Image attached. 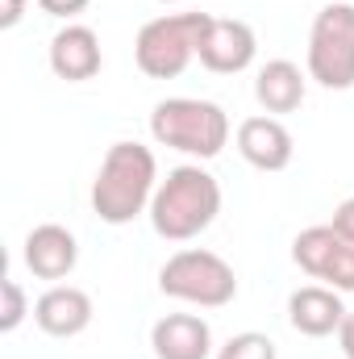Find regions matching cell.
Wrapping results in <instances>:
<instances>
[{
	"instance_id": "obj_22",
	"label": "cell",
	"mask_w": 354,
	"mask_h": 359,
	"mask_svg": "<svg viewBox=\"0 0 354 359\" xmlns=\"http://www.w3.org/2000/svg\"><path fill=\"white\" fill-rule=\"evenodd\" d=\"M21 8H29V0H0V29H8L21 17Z\"/></svg>"
},
{
	"instance_id": "obj_18",
	"label": "cell",
	"mask_w": 354,
	"mask_h": 359,
	"mask_svg": "<svg viewBox=\"0 0 354 359\" xmlns=\"http://www.w3.org/2000/svg\"><path fill=\"white\" fill-rule=\"evenodd\" d=\"M321 280H330V288H338V292H354V243L342 238V247L334 251V259H330Z\"/></svg>"
},
{
	"instance_id": "obj_5",
	"label": "cell",
	"mask_w": 354,
	"mask_h": 359,
	"mask_svg": "<svg viewBox=\"0 0 354 359\" xmlns=\"http://www.w3.org/2000/svg\"><path fill=\"white\" fill-rule=\"evenodd\" d=\"M159 288H163L167 297H176V301L217 309V305H229V301L238 297V276H234V268H229L217 251L187 247V251H176V255L163 264Z\"/></svg>"
},
{
	"instance_id": "obj_20",
	"label": "cell",
	"mask_w": 354,
	"mask_h": 359,
	"mask_svg": "<svg viewBox=\"0 0 354 359\" xmlns=\"http://www.w3.org/2000/svg\"><path fill=\"white\" fill-rule=\"evenodd\" d=\"M38 8H46V13H55V17H76V13H84L92 0H34Z\"/></svg>"
},
{
	"instance_id": "obj_21",
	"label": "cell",
	"mask_w": 354,
	"mask_h": 359,
	"mask_svg": "<svg viewBox=\"0 0 354 359\" xmlns=\"http://www.w3.org/2000/svg\"><path fill=\"white\" fill-rule=\"evenodd\" d=\"M338 343H342L346 359H354V309H346V318H342V326H338Z\"/></svg>"
},
{
	"instance_id": "obj_14",
	"label": "cell",
	"mask_w": 354,
	"mask_h": 359,
	"mask_svg": "<svg viewBox=\"0 0 354 359\" xmlns=\"http://www.w3.org/2000/svg\"><path fill=\"white\" fill-rule=\"evenodd\" d=\"M255 100L267 113H296L304 104V76L292 59H271L255 76Z\"/></svg>"
},
{
	"instance_id": "obj_1",
	"label": "cell",
	"mask_w": 354,
	"mask_h": 359,
	"mask_svg": "<svg viewBox=\"0 0 354 359\" xmlns=\"http://www.w3.org/2000/svg\"><path fill=\"white\" fill-rule=\"evenodd\" d=\"M155 176L159 163L150 147L142 142H113L100 159V172L92 180V209L108 226L134 222L150 201H155Z\"/></svg>"
},
{
	"instance_id": "obj_3",
	"label": "cell",
	"mask_w": 354,
	"mask_h": 359,
	"mask_svg": "<svg viewBox=\"0 0 354 359\" xmlns=\"http://www.w3.org/2000/svg\"><path fill=\"white\" fill-rule=\"evenodd\" d=\"M150 134L183 155H200L213 159L221 155V147L229 142V117L221 104L213 100H196V96H171L159 100L150 113Z\"/></svg>"
},
{
	"instance_id": "obj_11",
	"label": "cell",
	"mask_w": 354,
	"mask_h": 359,
	"mask_svg": "<svg viewBox=\"0 0 354 359\" xmlns=\"http://www.w3.org/2000/svg\"><path fill=\"white\" fill-rule=\"evenodd\" d=\"M104 55H100V38L88 25H67L50 38V72L67 84H84L100 72Z\"/></svg>"
},
{
	"instance_id": "obj_15",
	"label": "cell",
	"mask_w": 354,
	"mask_h": 359,
	"mask_svg": "<svg viewBox=\"0 0 354 359\" xmlns=\"http://www.w3.org/2000/svg\"><path fill=\"white\" fill-rule=\"evenodd\" d=\"M338 247H342V234H338L334 226H309V230L296 234V243H292V259L300 264V271H309L313 280H321Z\"/></svg>"
},
{
	"instance_id": "obj_7",
	"label": "cell",
	"mask_w": 354,
	"mask_h": 359,
	"mask_svg": "<svg viewBox=\"0 0 354 359\" xmlns=\"http://www.w3.org/2000/svg\"><path fill=\"white\" fill-rule=\"evenodd\" d=\"M200 63L217 76H234L242 67H250L255 59V29L238 17H213L204 42H200Z\"/></svg>"
},
{
	"instance_id": "obj_16",
	"label": "cell",
	"mask_w": 354,
	"mask_h": 359,
	"mask_svg": "<svg viewBox=\"0 0 354 359\" xmlns=\"http://www.w3.org/2000/svg\"><path fill=\"white\" fill-rule=\"evenodd\" d=\"M217 359H275V343L267 339V334H255V330H246V334H234Z\"/></svg>"
},
{
	"instance_id": "obj_6",
	"label": "cell",
	"mask_w": 354,
	"mask_h": 359,
	"mask_svg": "<svg viewBox=\"0 0 354 359\" xmlns=\"http://www.w3.org/2000/svg\"><path fill=\"white\" fill-rule=\"evenodd\" d=\"M309 76L321 88H354V4L330 0L309 34Z\"/></svg>"
},
{
	"instance_id": "obj_8",
	"label": "cell",
	"mask_w": 354,
	"mask_h": 359,
	"mask_svg": "<svg viewBox=\"0 0 354 359\" xmlns=\"http://www.w3.org/2000/svg\"><path fill=\"white\" fill-rule=\"evenodd\" d=\"M238 151L259 172H283L292 163V134L279 117L259 113V117H246L238 126Z\"/></svg>"
},
{
	"instance_id": "obj_17",
	"label": "cell",
	"mask_w": 354,
	"mask_h": 359,
	"mask_svg": "<svg viewBox=\"0 0 354 359\" xmlns=\"http://www.w3.org/2000/svg\"><path fill=\"white\" fill-rule=\"evenodd\" d=\"M29 313V301H25V288L17 280H0V330H17L21 318Z\"/></svg>"
},
{
	"instance_id": "obj_4",
	"label": "cell",
	"mask_w": 354,
	"mask_h": 359,
	"mask_svg": "<svg viewBox=\"0 0 354 359\" xmlns=\"http://www.w3.org/2000/svg\"><path fill=\"white\" fill-rule=\"evenodd\" d=\"M208 25H213V13H200V8L146 21L138 29V42H134L138 72L150 76V80H176L179 72L192 63V55L200 50Z\"/></svg>"
},
{
	"instance_id": "obj_12",
	"label": "cell",
	"mask_w": 354,
	"mask_h": 359,
	"mask_svg": "<svg viewBox=\"0 0 354 359\" xmlns=\"http://www.w3.org/2000/svg\"><path fill=\"white\" fill-rule=\"evenodd\" d=\"M346 309H342V297L338 288H325V284H304L288 297V322L309 334V339H325L342 326Z\"/></svg>"
},
{
	"instance_id": "obj_2",
	"label": "cell",
	"mask_w": 354,
	"mask_h": 359,
	"mask_svg": "<svg viewBox=\"0 0 354 359\" xmlns=\"http://www.w3.org/2000/svg\"><path fill=\"white\" fill-rule=\"evenodd\" d=\"M217 213H221V184L196 163L167 172V180L155 188V201H150L155 234H163L171 243L196 238L200 230L213 226Z\"/></svg>"
},
{
	"instance_id": "obj_13",
	"label": "cell",
	"mask_w": 354,
	"mask_h": 359,
	"mask_svg": "<svg viewBox=\"0 0 354 359\" xmlns=\"http://www.w3.org/2000/svg\"><path fill=\"white\" fill-rule=\"evenodd\" d=\"M150 347L159 359H208L213 351V330L196 313H167L150 330Z\"/></svg>"
},
{
	"instance_id": "obj_9",
	"label": "cell",
	"mask_w": 354,
	"mask_h": 359,
	"mask_svg": "<svg viewBox=\"0 0 354 359\" xmlns=\"http://www.w3.org/2000/svg\"><path fill=\"white\" fill-rule=\"evenodd\" d=\"M80 259V247H76V234L59 222H42L29 230L25 238V268L34 271L38 280H63L71 276Z\"/></svg>"
},
{
	"instance_id": "obj_19",
	"label": "cell",
	"mask_w": 354,
	"mask_h": 359,
	"mask_svg": "<svg viewBox=\"0 0 354 359\" xmlns=\"http://www.w3.org/2000/svg\"><path fill=\"white\" fill-rule=\"evenodd\" d=\"M330 226H334L346 243H354V196H346V201L334 209V222H330Z\"/></svg>"
},
{
	"instance_id": "obj_10",
	"label": "cell",
	"mask_w": 354,
	"mask_h": 359,
	"mask_svg": "<svg viewBox=\"0 0 354 359\" xmlns=\"http://www.w3.org/2000/svg\"><path fill=\"white\" fill-rule=\"evenodd\" d=\"M34 322L55 339H71L92 322V297L76 284H55L34 301Z\"/></svg>"
}]
</instances>
